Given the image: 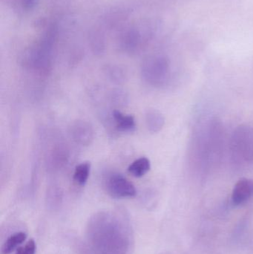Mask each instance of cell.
<instances>
[{"label":"cell","instance_id":"obj_1","mask_svg":"<svg viewBox=\"0 0 253 254\" xmlns=\"http://www.w3.org/2000/svg\"><path fill=\"white\" fill-rule=\"evenodd\" d=\"M86 237L95 254H131L133 234L124 215L119 211H101L89 219Z\"/></svg>","mask_w":253,"mask_h":254},{"label":"cell","instance_id":"obj_2","mask_svg":"<svg viewBox=\"0 0 253 254\" xmlns=\"http://www.w3.org/2000/svg\"><path fill=\"white\" fill-rule=\"evenodd\" d=\"M169 62L163 57H152L144 61L141 74L144 81L153 86L164 85L169 79Z\"/></svg>","mask_w":253,"mask_h":254},{"label":"cell","instance_id":"obj_3","mask_svg":"<svg viewBox=\"0 0 253 254\" xmlns=\"http://www.w3.org/2000/svg\"><path fill=\"white\" fill-rule=\"evenodd\" d=\"M233 156L245 162L253 161V129L251 127H241L233 134L232 140Z\"/></svg>","mask_w":253,"mask_h":254},{"label":"cell","instance_id":"obj_4","mask_svg":"<svg viewBox=\"0 0 253 254\" xmlns=\"http://www.w3.org/2000/svg\"><path fill=\"white\" fill-rule=\"evenodd\" d=\"M104 186L108 195L114 198H126L135 197L136 188L123 175L110 173L104 179Z\"/></svg>","mask_w":253,"mask_h":254},{"label":"cell","instance_id":"obj_5","mask_svg":"<svg viewBox=\"0 0 253 254\" xmlns=\"http://www.w3.org/2000/svg\"><path fill=\"white\" fill-rule=\"evenodd\" d=\"M70 134L76 143L83 146L92 144L95 138L93 127L89 122L84 120L73 122L70 127Z\"/></svg>","mask_w":253,"mask_h":254},{"label":"cell","instance_id":"obj_6","mask_svg":"<svg viewBox=\"0 0 253 254\" xmlns=\"http://www.w3.org/2000/svg\"><path fill=\"white\" fill-rule=\"evenodd\" d=\"M69 152L64 144H56L51 149L46 157V168L49 173H56L68 164Z\"/></svg>","mask_w":253,"mask_h":254},{"label":"cell","instance_id":"obj_7","mask_svg":"<svg viewBox=\"0 0 253 254\" xmlns=\"http://www.w3.org/2000/svg\"><path fill=\"white\" fill-rule=\"evenodd\" d=\"M253 198V180L242 179L235 185L232 192V202L234 205L240 206Z\"/></svg>","mask_w":253,"mask_h":254},{"label":"cell","instance_id":"obj_8","mask_svg":"<svg viewBox=\"0 0 253 254\" xmlns=\"http://www.w3.org/2000/svg\"><path fill=\"white\" fill-rule=\"evenodd\" d=\"M111 116L113 125L117 131L121 132H132L136 129V122L133 116L124 115L118 110H113Z\"/></svg>","mask_w":253,"mask_h":254},{"label":"cell","instance_id":"obj_9","mask_svg":"<svg viewBox=\"0 0 253 254\" xmlns=\"http://www.w3.org/2000/svg\"><path fill=\"white\" fill-rule=\"evenodd\" d=\"M145 121L149 131L152 133L158 132L164 126V117L156 110H147L145 114Z\"/></svg>","mask_w":253,"mask_h":254},{"label":"cell","instance_id":"obj_10","mask_svg":"<svg viewBox=\"0 0 253 254\" xmlns=\"http://www.w3.org/2000/svg\"><path fill=\"white\" fill-rule=\"evenodd\" d=\"M151 169V163L150 159L146 157H141L134 161L129 165L128 171L132 176L136 178H141L145 176Z\"/></svg>","mask_w":253,"mask_h":254},{"label":"cell","instance_id":"obj_11","mask_svg":"<svg viewBox=\"0 0 253 254\" xmlns=\"http://www.w3.org/2000/svg\"><path fill=\"white\" fill-rule=\"evenodd\" d=\"M105 75L108 80L116 85H122L128 80L126 70L118 65H110L105 68Z\"/></svg>","mask_w":253,"mask_h":254},{"label":"cell","instance_id":"obj_12","mask_svg":"<svg viewBox=\"0 0 253 254\" xmlns=\"http://www.w3.org/2000/svg\"><path fill=\"white\" fill-rule=\"evenodd\" d=\"M26 234L24 232L15 233L13 235L10 236L1 247V254L12 253L15 249H16V248H19V246L26 240Z\"/></svg>","mask_w":253,"mask_h":254},{"label":"cell","instance_id":"obj_13","mask_svg":"<svg viewBox=\"0 0 253 254\" xmlns=\"http://www.w3.org/2000/svg\"><path fill=\"white\" fill-rule=\"evenodd\" d=\"M91 164L90 162L81 163L75 167L74 172L73 179L74 182L80 186H84L88 182L90 176Z\"/></svg>","mask_w":253,"mask_h":254},{"label":"cell","instance_id":"obj_14","mask_svg":"<svg viewBox=\"0 0 253 254\" xmlns=\"http://www.w3.org/2000/svg\"><path fill=\"white\" fill-rule=\"evenodd\" d=\"M109 101L115 107H125L129 102L127 94L122 89H113L109 94Z\"/></svg>","mask_w":253,"mask_h":254},{"label":"cell","instance_id":"obj_15","mask_svg":"<svg viewBox=\"0 0 253 254\" xmlns=\"http://www.w3.org/2000/svg\"><path fill=\"white\" fill-rule=\"evenodd\" d=\"M62 190L58 185H53L49 187L47 190V202L49 205H59L62 200Z\"/></svg>","mask_w":253,"mask_h":254},{"label":"cell","instance_id":"obj_16","mask_svg":"<svg viewBox=\"0 0 253 254\" xmlns=\"http://www.w3.org/2000/svg\"><path fill=\"white\" fill-rule=\"evenodd\" d=\"M37 250V246H36L34 240H31L25 244V246L18 248L16 249V254H35Z\"/></svg>","mask_w":253,"mask_h":254}]
</instances>
